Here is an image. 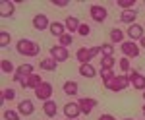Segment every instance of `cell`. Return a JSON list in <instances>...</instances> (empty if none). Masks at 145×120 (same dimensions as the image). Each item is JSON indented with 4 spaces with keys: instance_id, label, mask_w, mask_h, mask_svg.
Returning <instances> with one entry per match:
<instances>
[{
    "instance_id": "cell-1",
    "label": "cell",
    "mask_w": 145,
    "mask_h": 120,
    "mask_svg": "<svg viewBox=\"0 0 145 120\" xmlns=\"http://www.w3.org/2000/svg\"><path fill=\"white\" fill-rule=\"evenodd\" d=\"M16 50H18V54H22V56H39L41 47L35 41H31V39H20L16 43Z\"/></svg>"
},
{
    "instance_id": "cell-2",
    "label": "cell",
    "mask_w": 145,
    "mask_h": 120,
    "mask_svg": "<svg viewBox=\"0 0 145 120\" xmlns=\"http://www.w3.org/2000/svg\"><path fill=\"white\" fill-rule=\"evenodd\" d=\"M105 87L108 89V91H114V93H118V91H124V89L132 87V83H130V77H128V74H120V76L114 77L110 83H106Z\"/></svg>"
},
{
    "instance_id": "cell-3",
    "label": "cell",
    "mask_w": 145,
    "mask_h": 120,
    "mask_svg": "<svg viewBox=\"0 0 145 120\" xmlns=\"http://www.w3.org/2000/svg\"><path fill=\"white\" fill-rule=\"evenodd\" d=\"M52 93H54V87H52V83H48V81H43V85L41 87L35 89V99H39V101H50L52 99Z\"/></svg>"
},
{
    "instance_id": "cell-4",
    "label": "cell",
    "mask_w": 145,
    "mask_h": 120,
    "mask_svg": "<svg viewBox=\"0 0 145 120\" xmlns=\"http://www.w3.org/2000/svg\"><path fill=\"white\" fill-rule=\"evenodd\" d=\"M120 50L124 52L126 58H135V56H139V52H141V47L135 43V41H124L120 45Z\"/></svg>"
},
{
    "instance_id": "cell-5",
    "label": "cell",
    "mask_w": 145,
    "mask_h": 120,
    "mask_svg": "<svg viewBox=\"0 0 145 120\" xmlns=\"http://www.w3.org/2000/svg\"><path fill=\"white\" fill-rule=\"evenodd\" d=\"M20 85H22L23 89H37L43 85V77L39 76V74H33V76H27V77H22L20 79Z\"/></svg>"
},
{
    "instance_id": "cell-6",
    "label": "cell",
    "mask_w": 145,
    "mask_h": 120,
    "mask_svg": "<svg viewBox=\"0 0 145 120\" xmlns=\"http://www.w3.org/2000/svg\"><path fill=\"white\" fill-rule=\"evenodd\" d=\"M50 20L46 14H35L33 20H31V25H33L37 31H45V29H50Z\"/></svg>"
},
{
    "instance_id": "cell-7",
    "label": "cell",
    "mask_w": 145,
    "mask_h": 120,
    "mask_svg": "<svg viewBox=\"0 0 145 120\" xmlns=\"http://www.w3.org/2000/svg\"><path fill=\"white\" fill-rule=\"evenodd\" d=\"M89 14H91V18H93V22H97V23H103L106 18H108L106 8L101 6V4H93V6H89Z\"/></svg>"
},
{
    "instance_id": "cell-8",
    "label": "cell",
    "mask_w": 145,
    "mask_h": 120,
    "mask_svg": "<svg viewBox=\"0 0 145 120\" xmlns=\"http://www.w3.org/2000/svg\"><path fill=\"white\" fill-rule=\"evenodd\" d=\"M78 103H79V109H81V114H85V116H89L93 112V109L99 105L97 99H93V97H81Z\"/></svg>"
},
{
    "instance_id": "cell-9",
    "label": "cell",
    "mask_w": 145,
    "mask_h": 120,
    "mask_svg": "<svg viewBox=\"0 0 145 120\" xmlns=\"http://www.w3.org/2000/svg\"><path fill=\"white\" fill-rule=\"evenodd\" d=\"M64 116H66L68 120H76V118H79V114H81V109H79V103L76 101H72V103H66L64 105Z\"/></svg>"
},
{
    "instance_id": "cell-10",
    "label": "cell",
    "mask_w": 145,
    "mask_h": 120,
    "mask_svg": "<svg viewBox=\"0 0 145 120\" xmlns=\"http://www.w3.org/2000/svg\"><path fill=\"white\" fill-rule=\"evenodd\" d=\"M35 74V66L33 64H22V66H18V70H16V74H14V81L16 83H20V79L22 77H27V76H33Z\"/></svg>"
},
{
    "instance_id": "cell-11",
    "label": "cell",
    "mask_w": 145,
    "mask_h": 120,
    "mask_svg": "<svg viewBox=\"0 0 145 120\" xmlns=\"http://www.w3.org/2000/svg\"><path fill=\"white\" fill-rule=\"evenodd\" d=\"M50 56L54 58L56 62H66L68 58H70V52H68V49H66V47L54 45V47H50Z\"/></svg>"
},
{
    "instance_id": "cell-12",
    "label": "cell",
    "mask_w": 145,
    "mask_h": 120,
    "mask_svg": "<svg viewBox=\"0 0 145 120\" xmlns=\"http://www.w3.org/2000/svg\"><path fill=\"white\" fill-rule=\"evenodd\" d=\"M128 77H130V83H132V87H134V89L145 91V76H143V74H139V72L132 70V72L128 74Z\"/></svg>"
},
{
    "instance_id": "cell-13",
    "label": "cell",
    "mask_w": 145,
    "mask_h": 120,
    "mask_svg": "<svg viewBox=\"0 0 145 120\" xmlns=\"http://www.w3.org/2000/svg\"><path fill=\"white\" fill-rule=\"evenodd\" d=\"M18 112L22 114V116H31L35 112V103L31 99H23L18 103Z\"/></svg>"
},
{
    "instance_id": "cell-14",
    "label": "cell",
    "mask_w": 145,
    "mask_h": 120,
    "mask_svg": "<svg viewBox=\"0 0 145 120\" xmlns=\"http://www.w3.org/2000/svg\"><path fill=\"white\" fill-rule=\"evenodd\" d=\"M128 37H130V41H141V39L145 37L143 25H139V23L130 25V27H128Z\"/></svg>"
},
{
    "instance_id": "cell-15",
    "label": "cell",
    "mask_w": 145,
    "mask_h": 120,
    "mask_svg": "<svg viewBox=\"0 0 145 120\" xmlns=\"http://www.w3.org/2000/svg\"><path fill=\"white\" fill-rule=\"evenodd\" d=\"M16 14V2L12 0H2L0 2V16L2 18H12Z\"/></svg>"
},
{
    "instance_id": "cell-16",
    "label": "cell",
    "mask_w": 145,
    "mask_h": 120,
    "mask_svg": "<svg viewBox=\"0 0 145 120\" xmlns=\"http://www.w3.org/2000/svg\"><path fill=\"white\" fill-rule=\"evenodd\" d=\"M58 62H56L52 56H45V58H41V62H39V68L43 70V72H54Z\"/></svg>"
},
{
    "instance_id": "cell-17",
    "label": "cell",
    "mask_w": 145,
    "mask_h": 120,
    "mask_svg": "<svg viewBox=\"0 0 145 120\" xmlns=\"http://www.w3.org/2000/svg\"><path fill=\"white\" fill-rule=\"evenodd\" d=\"M64 25H66V31L68 33H78V29H79V25H81V22H79L76 16H68L66 20H64Z\"/></svg>"
},
{
    "instance_id": "cell-18",
    "label": "cell",
    "mask_w": 145,
    "mask_h": 120,
    "mask_svg": "<svg viewBox=\"0 0 145 120\" xmlns=\"http://www.w3.org/2000/svg\"><path fill=\"white\" fill-rule=\"evenodd\" d=\"M43 112H45L48 118H54L56 112H58V103L52 101V99H50V101H45V103H43Z\"/></svg>"
},
{
    "instance_id": "cell-19",
    "label": "cell",
    "mask_w": 145,
    "mask_h": 120,
    "mask_svg": "<svg viewBox=\"0 0 145 120\" xmlns=\"http://www.w3.org/2000/svg\"><path fill=\"white\" fill-rule=\"evenodd\" d=\"M135 20H137V10H124L120 14V22L122 23H130V25H134Z\"/></svg>"
},
{
    "instance_id": "cell-20",
    "label": "cell",
    "mask_w": 145,
    "mask_h": 120,
    "mask_svg": "<svg viewBox=\"0 0 145 120\" xmlns=\"http://www.w3.org/2000/svg\"><path fill=\"white\" fill-rule=\"evenodd\" d=\"M48 31L52 33L54 37H58V39H60L64 33H68V31H66V25H64V22H52V23H50V29H48Z\"/></svg>"
},
{
    "instance_id": "cell-21",
    "label": "cell",
    "mask_w": 145,
    "mask_h": 120,
    "mask_svg": "<svg viewBox=\"0 0 145 120\" xmlns=\"http://www.w3.org/2000/svg\"><path fill=\"white\" fill-rule=\"evenodd\" d=\"M62 89H64V93H66V95H70V97H76V95H78V91H79V85L76 83V81L68 79V81H64Z\"/></svg>"
},
{
    "instance_id": "cell-22",
    "label": "cell",
    "mask_w": 145,
    "mask_h": 120,
    "mask_svg": "<svg viewBox=\"0 0 145 120\" xmlns=\"http://www.w3.org/2000/svg\"><path fill=\"white\" fill-rule=\"evenodd\" d=\"M76 58H78L79 66H81V64H91L89 49H85V47H81V49H78V52H76Z\"/></svg>"
},
{
    "instance_id": "cell-23",
    "label": "cell",
    "mask_w": 145,
    "mask_h": 120,
    "mask_svg": "<svg viewBox=\"0 0 145 120\" xmlns=\"http://www.w3.org/2000/svg\"><path fill=\"white\" fill-rule=\"evenodd\" d=\"M79 76L87 77V79H93V77L97 76V70H95L91 64H81L79 66Z\"/></svg>"
},
{
    "instance_id": "cell-24",
    "label": "cell",
    "mask_w": 145,
    "mask_h": 120,
    "mask_svg": "<svg viewBox=\"0 0 145 120\" xmlns=\"http://www.w3.org/2000/svg\"><path fill=\"white\" fill-rule=\"evenodd\" d=\"M108 37H110V43L116 45V43H124V37H126V33L122 31V29H118V27H114V29H110V33H108Z\"/></svg>"
},
{
    "instance_id": "cell-25",
    "label": "cell",
    "mask_w": 145,
    "mask_h": 120,
    "mask_svg": "<svg viewBox=\"0 0 145 120\" xmlns=\"http://www.w3.org/2000/svg\"><path fill=\"white\" fill-rule=\"evenodd\" d=\"M0 70H2L4 74H12V72L16 74V70H18V68L14 66V62H12V60H8V58H2V62H0Z\"/></svg>"
},
{
    "instance_id": "cell-26",
    "label": "cell",
    "mask_w": 145,
    "mask_h": 120,
    "mask_svg": "<svg viewBox=\"0 0 145 120\" xmlns=\"http://www.w3.org/2000/svg\"><path fill=\"white\" fill-rule=\"evenodd\" d=\"M99 76H101V79H103V83L106 85V83H110L112 79L116 77V74L112 72V70H105V68H101V72H99Z\"/></svg>"
},
{
    "instance_id": "cell-27",
    "label": "cell",
    "mask_w": 145,
    "mask_h": 120,
    "mask_svg": "<svg viewBox=\"0 0 145 120\" xmlns=\"http://www.w3.org/2000/svg\"><path fill=\"white\" fill-rule=\"evenodd\" d=\"M114 64H116V58H114V56H101V68L112 70Z\"/></svg>"
},
{
    "instance_id": "cell-28",
    "label": "cell",
    "mask_w": 145,
    "mask_h": 120,
    "mask_svg": "<svg viewBox=\"0 0 145 120\" xmlns=\"http://www.w3.org/2000/svg\"><path fill=\"white\" fill-rule=\"evenodd\" d=\"M72 43H74V35H72V33H64V35L58 39V45H60V47H66V49Z\"/></svg>"
},
{
    "instance_id": "cell-29",
    "label": "cell",
    "mask_w": 145,
    "mask_h": 120,
    "mask_svg": "<svg viewBox=\"0 0 145 120\" xmlns=\"http://www.w3.org/2000/svg\"><path fill=\"white\" fill-rule=\"evenodd\" d=\"M101 56H114V45L112 43L101 45Z\"/></svg>"
},
{
    "instance_id": "cell-30",
    "label": "cell",
    "mask_w": 145,
    "mask_h": 120,
    "mask_svg": "<svg viewBox=\"0 0 145 120\" xmlns=\"http://www.w3.org/2000/svg\"><path fill=\"white\" fill-rule=\"evenodd\" d=\"M20 116H22V114H20L18 110H12V109H8V110L2 112V118L4 120H20Z\"/></svg>"
},
{
    "instance_id": "cell-31",
    "label": "cell",
    "mask_w": 145,
    "mask_h": 120,
    "mask_svg": "<svg viewBox=\"0 0 145 120\" xmlns=\"http://www.w3.org/2000/svg\"><path fill=\"white\" fill-rule=\"evenodd\" d=\"M116 4H118V8H120V10H134L135 8V2L134 0H118V2H116Z\"/></svg>"
},
{
    "instance_id": "cell-32",
    "label": "cell",
    "mask_w": 145,
    "mask_h": 120,
    "mask_svg": "<svg viewBox=\"0 0 145 120\" xmlns=\"http://www.w3.org/2000/svg\"><path fill=\"white\" fill-rule=\"evenodd\" d=\"M2 97H4V101H14V99H16V89L6 87L4 91H2Z\"/></svg>"
},
{
    "instance_id": "cell-33",
    "label": "cell",
    "mask_w": 145,
    "mask_h": 120,
    "mask_svg": "<svg viewBox=\"0 0 145 120\" xmlns=\"http://www.w3.org/2000/svg\"><path fill=\"white\" fill-rule=\"evenodd\" d=\"M12 41V35L8 31H0V47H8Z\"/></svg>"
},
{
    "instance_id": "cell-34",
    "label": "cell",
    "mask_w": 145,
    "mask_h": 120,
    "mask_svg": "<svg viewBox=\"0 0 145 120\" xmlns=\"http://www.w3.org/2000/svg\"><path fill=\"white\" fill-rule=\"evenodd\" d=\"M91 33V27H89V23H81L79 25V29H78V35H81V37H87Z\"/></svg>"
},
{
    "instance_id": "cell-35",
    "label": "cell",
    "mask_w": 145,
    "mask_h": 120,
    "mask_svg": "<svg viewBox=\"0 0 145 120\" xmlns=\"http://www.w3.org/2000/svg\"><path fill=\"white\" fill-rule=\"evenodd\" d=\"M120 70H122V72H132V70H130V58H126V56L120 58Z\"/></svg>"
},
{
    "instance_id": "cell-36",
    "label": "cell",
    "mask_w": 145,
    "mask_h": 120,
    "mask_svg": "<svg viewBox=\"0 0 145 120\" xmlns=\"http://www.w3.org/2000/svg\"><path fill=\"white\" fill-rule=\"evenodd\" d=\"M101 54V47H89V56L91 58H95V56Z\"/></svg>"
},
{
    "instance_id": "cell-37",
    "label": "cell",
    "mask_w": 145,
    "mask_h": 120,
    "mask_svg": "<svg viewBox=\"0 0 145 120\" xmlns=\"http://www.w3.org/2000/svg\"><path fill=\"white\" fill-rule=\"evenodd\" d=\"M52 4H54L56 8H66L70 2H68V0H52Z\"/></svg>"
},
{
    "instance_id": "cell-38",
    "label": "cell",
    "mask_w": 145,
    "mask_h": 120,
    "mask_svg": "<svg viewBox=\"0 0 145 120\" xmlns=\"http://www.w3.org/2000/svg\"><path fill=\"white\" fill-rule=\"evenodd\" d=\"M99 120H116V118H114L112 114H101V116H99Z\"/></svg>"
},
{
    "instance_id": "cell-39",
    "label": "cell",
    "mask_w": 145,
    "mask_h": 120,
    "mask_svg": "<svg viewBox=\"0 0 145 120\" xmlns=\"http://www.w3.org/2000/svg\"><path fill=\"white\" fill-rule=\"evenodd\" d=\"M139 47H141V49H145V37L141 39V41H139Z\"/></svg>"
},
{
    "instance_id": "cell-40",
    "label": "cell",
    "mask_w": 145,
    "mask_h": 120,
    "mask_svg": "<svg viewBox=\"0 0 145 120\" xmlns=\"http://www.w3.org/2000/svg\"><path fill=\"white\" fill-rule=\"evenodd\" d=\"M141 110H143V116H145V105H143V109H141Z\"/></svg>"
},
{
    "instance_id": "cell-41",
    "label": "cell",
    "mask_w": 145,
    "mask_h": 120,
    "mask_svg": "<svg viewBox=\"0 0 145 120\" xmlns=\"http://www.w3.org/2000/svg\"><path fill=\"white\" fill-rule=\"evenodd\" d=\"M124 120H134V118H124Z\"/></svg>"
},
{
    "instance_id": "cell-42",
    "label": "cell",
    "mask_w": 145,
    "mask_h": 120,
    "mask_svg": "<svg viewBox=\"0 0 145 120\" xmlns=\"http://www.w3.org/2000/svg\"><path fill=\"white\" fill-rule=\"evenodd\" d=\"M143 101H145V91H143Z\"/></svg>"
},
{
    "instance_id": "cell-43",
    "label": "cell",
    "mask_w": 145,
    "mask_h": 120,
    "mask_svg": "<svg viewBox=\"0 0 145 120\" xmlns=\"http://www.w3.org/2000/svg\"><path fill=\"white\" fill-rule=\"evenodd\" d=\"M76 120H79V118H76Z\"/></svg>"
}]
</instances>
